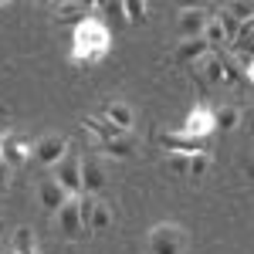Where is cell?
I'll return each mask as SVG.
<instances>
[{"label": "cell", "instance_id": "obj_1", "mask_svg": "<svg viewBox=\"0 0 254 254\" xmlns=\"http://www.w3.org/2000/svg\"><path fill=\"white\" fill-rule=\"evenodd\" d=\"M109 48V27L105 20L98 17H85L75 27V38H71V58L75 64H95Z\"/></svg>", "mask_w": 254, "mask_h": 254}, {"label": "cell", "instance_id": "obj_2", "mask_svg": "<svg viewBox=\"0 0 254 254\" xmlns=\"http://www.w3.org/2000/svg\"><path fill=\"white\" fill-rule=\"evenodd\" d=\"M51 180L61 183L68 196H85V187H81V156L75 149H68V156L61 159L58 166H51Z\"/></svg>", "mask_w": 254, "mask_h": 254}, {"label": "cell", "instance_id": "obj_3", "mask_svg": "<svg viewBox=\"0 0 254 254\" xmlns=\"http://www.w3.org/2000/svg\"><path fill=\"white\" fill-rule=\"evenodd\" d=\"M159 146L166 149V153H187V156H193V153H210V139H196V136H187V132H159Z\"/></svg>", "mask_w": 254, "mask_h": 254}, {"label": "cell", "instance_id": "obj_4", "mask_svg": "<svg viewBox=\"0 0 254 254\" xmlns=\"http://www.w3.org/2000/svg\"><path fill=\"white\" fill-rule=\"evenodd\" d=\"M68 149H71V142L64 136H44L34 142V149H31V156L38 159L41 166H58L61 159L68 156Z\"/></svg>", "mask_w": 254, "mask_h": 254}, {"label": "cell", "instance_id": "obj_5", "mask_svg": "<svg viewBox=\"0 0 254 254\" xmlns=\"http://www.w3.org/2000/svg\"><path fill=\"white\" fill-rule=\"evenodd\" d=\"M183 251V231L173 224H159L149 234V254H180Z\"/></svg>", "mask_w": 254, "mask_h": 254}, {"label": "cell", "instance_id": "obj_6", "mask_svg": "<svg viewBox=\"0 0 254 254\" xmlns=\"http://www.w3.org/2000/svg\"><path fill=\"white\" fill-rule=\"evenodd\" d=\"M81 203V220H85V231H105L109 224H112V210L102 203V200H95V196H78Z\"/></svg>", "mask_w": 254, "mask_h": 254}, {"label": "cell", "instance_id": "obj_7", "mask_svg": "<svg viewBox=\"0 0 254 254\" xmlns=\"http://www.w3.org/2000/svg\"><path fill=\"white\" fill-rule=\"evenodd\" d=\"M180 132H187V136H196V139H210V136L217 132V126H214V109H207V105L193 109V112L187 116V122L180 126Z\"/></svg>", "mask_w": 254, "mask_h": 254}, {"label": "cell", "instance_id": "obj_8", "mask_svg": "<svg viewBox=\"0 0 254 254\" xmlns=\"http://www.w3.org/2000/svg\"><path fill=\"white\" fill-rule=\"evenodd\" d=\"M58 231L68 241H78V234L85 231V220H81V203H78V196H71L64 207L58 210Z\"/></svg>", "mask_w": 254, "mask_h": 254}, {"label": "cell", "instance_id": "obj_9", "mask_svg": "<svg viewBox=\"0 0 254 254\" xmlns=\"http://www.w3.org/2000/svg\"><path fill=\"white\" fill-rule=\"evenodd\" d=\"M31 149H34V146H27V139L17 136V132L0 136V156H3L7 166H24L27 156H31Z\"/></svg>", "mask_w": 254, "mask_h": 254}, {"label": "cell", "instance_id": "obj_10", "mask_svg": "<svg viewBox=\"0 0 254 254\" xmlns=\"http://www.w3.org/2000/svg\"><path fill=\"white\" fill-rule=\"evenodd\" d=\"M207 10L203 7H187V10H180V34L183 41L187 38H203V27H207Z\"/></svg>", "mask_w": 254, "mask_h": 254}, {"label": "cell", "instance_id": "obj_11", "mask_svg": "<svg viewBox=\"0 0 254 254\" xmlns=\"http://www.w3.org/2000/svg\"><path fill=\"white\" fill-rule=\"evenodd\" d=\"M38 200H41V207H44V210H55V214H58L71 196L64 193V187H61V183H55V180H41V183H38Z\"/></svg>", "mask_w": 254, "mask_h": 254}, {"label": "cell", "instance_id": "obj_12", "mask_svg": "<svg viewBox=\"0 0 254 254\" xmlns=\"http://www.w3.org/2000/svg\"><path fill=\"white\" fill-rule=\"evenodd\" d=\"M81 126H85V129H88V132L98 139V146H102V142H112V139H122V136H126V132H122L119 126H112L105 116H92V119H85Z\"/></svg>", "mask_w": 254, "mask_h": 254}, {"label": "cell", "instance_id": "obj_13", "mask_svg": "<svg viewBox=\"0 0 254 254\" xmlns=\"http://www.w3.org/2000/svg\"><path fill=\"white\" fill-rule=\"evenodd\" d=\"M81 187L88 196H95L105 187V170L98 166V159H81Z\"/></svg>", "mask_w": 254, "mask_h": 254}, {"label": "cell", "instance_id": "obj_14", "mask_svg": "<svg viewBox=\"0 0 254 254\" xmlns=\"http://www.w3.org/2000/svg\"><path fill=\"white\" fill-rule=\"evenodd\" d=\"M193 68H196V78H203L207 85H224V68H220V58H217L214 51L203 55Z\"/></svg>", "mask_w": 254, "mask_h": 254}, {"label": "cell", "instance_id": "obj_15", "mask_svg": "<svg viewBox=\"0 0 254 254\" xmlns=\"http://www.w3.org/2000/svg\"><path fill=\"white\" fill-rule=\"evenodd\" d=\"M203 55H210V48H207V41L203 38H187L176 44V61H200Z\"/></svg>", "mask_w": 254, "mask_h": 254}, {"label": "cell", "instance_id": "obj_16", "mask_svg": "<svg viewBox=\"0 0 254 254\" xmlns=\"http://www.w3.org/2000/svg\"><path fill=\"white\" fill-rule=\"evenodd\" d=\"M102 116L109 119V122H112V126H119V129H122V132H129V129H132V109H129V105H126V102H109V105H105V112H102Z\"/></svg>", "mask_w": 254, "mask_h": 254}, {"label": "cell", "instance_id": "obj_17", "mask_svg": "<svg viewBox=\"0 0 254 254\" xmlns=\"http://www.w3.org/2000/svg\"><path fill=\"white\" fill-rule=\"evenodd\" d=\"M217 58H220V68H224V85H237V81L244 78V68L237 64V58L224 48V51H214Z\"/></svg>", "mask_w": 254, "mask_h": 254}, {"label": "cell", "instance_id": "obj_18", "mask_svg": "<svg viewBox=\"0 0 254 254\" xmlns=\"http://www.w3.org/2000/svg\"><path fill=\"white\" fill-rule=\"evenodd\" d=\"M203 41H207L210 51H224V48H227V34H224V27H220V20H217V17L207 20V27H203Z\"/></svg>", "mask_w": 254, "mask_h": 254}, {"label": "cell", "instance_id": "obj_19", "mask_svg": "<svg viewBox=\"0 0 254 254\" xmlns=\"http://www.w3.org/2000/svg\"><path fill=\"white\" fill-rule=\"evenodd\" d=\"M95 10L109 20V24H129V20H126V3H119V0H102Z\"/></svg>", "mask_w": 254, "mask_h": 254}, {"label": "cell", "instance_id": "obj_20", "mask_svg": "<svg viewBox=\"0 0 254 254\" xmlns=\"http://www.w3.org/2000/svg\"><path fill=\"white\" fill-rule=\"evenodd\" d=\"M14 254H38L34 231H31V227H17V231H14Z\"/></svg>", "mask_w": 254, "mask_h": 254}, {"label": "cell", "instance_id": "obj_21", "mask_svg": "<svg viewBox=\"0 0 254 254\" xmlns=\"http://www.w3.org/2000/svg\"><path fill=\"white\" fill-rule=\"evenodd\" d=\"M237 122H241V112H237L234 105H220V109H214V126L217 129H237Z\"/></svg>", "mask_w": 254, "mask_h": 254}, {"label": "cell", "instance_id": "obj_22", "mask_svg": "<svg viewBox=\"0 0 254 254\" xmlns=\"http://www.w3.org/2000/svg\"><path fill=\"white\" fill-rule=\"evenodd\" d=\"M132 139L129 136H122V139H112V142H102V153H109V156H116V159H122V156H132Z\"/></svg>", "mask_w": 254, "mask_h": 254}, {"label": "cell", "instance_id": "obj_23", "mask_svg": "<svg viewBox=\"0 0 254 254\" xmlns=\"http://www.w3.org/2000/svg\"><path fill=\"white\" fill-rule=\"evenodd\" d=\"M217 20H220V27H224V34H227V48H231L237 41V34H241V20H237L234 14H227V10H220Z\"/></svg>", "mask_w": 254, "mask_h": 254}, {"label": "cell", "instance_id": "obj_24", "mask_svg": "<svg viewBox=\"0 0 254 254\" xmlns=\"http://www.w3.org/2000/svg\"><path fill=\"white\" fill-rule=\"evenodd\" d=\"M166 163L176 176H190V156L187 153H166Z\"/></svg>", "mask_w": 254, "mask_h": 254}, {"label": "cell", "instance_id": "obj_25", "mask_svg": "<svg viewBox=\"0 0 254 254\" xmlns=\"http://www.w3.org/2000/svg\"><path fill=\"white\" fill-rule=\"evenodd\" d=\"M227 14H234L241 24H254V3H227Z\"/></svg>", "mask_w": 254, "mask_h": 254}, {"label": "cell", "instance_id": "obj_26", "mask_svg": "<svg viewBox=\"0 0 254 254\" xmlns=\"http://www.w3.org/2000/svg\"><path fill=\"white\" fill-rule=\"evenodd\" d=\"M126 20L129 24H142L146 20V3L142 0H126Z\"/></svg>", "mask_w": 254, "mask_h": 254}, {"label": "cell", "instance_id": "obj_27", "mask_svg": "<svg viewBox=\"0 0 254 254\" xmlns=\"http://www.w3.org/2000/svg\"><path fill=\"white\" fill-rule=\"evenodd\" d=\"M207 170H210V153H193V156H190V176H203L207 173Z\"/></svg>", "mask_w": 254, "mask_h": 254}, {"label": "cell", "instance_id": "obj_28", "mask_svg": "<svg viewBox=\"0 0 254 254\" xmlns=\"http://www.w3.org/2000/svg\"><path fill=\"white\" fill-rule=\"evenodd\" d=\"M7 183H10V166L0 163V190H7Z\"/></svg>", "mask_w": 254, "mask_h": 254}, {"label": "cell", "instance_id": "obj_29", "mask_svg": "<svg viewBox=\"0 0 254 254\" xmlns=\"http://www.w3.org/2000/svg\"><path fill=\"white\" fill-rule=\"evenodd\" d=\"M244 75H248V81H251V85H254V61H251V64H248V68H244Z\"/></svg>", "mask_w": 254, "mask_h": 254}, {"label": "cell", "instance_id": "obj_30", "mask_svg": "<svg viewBox=\"0 0 254 254\" xmlns=\"http://www.w3.org/2000/svg\"><path fill=\"white\" fill-rule=\"evenodd\" d=\"M251 170H254V153H251Z\"/></svg>", "mask_w": 254, "mask_h": 254}, {"label": "cell", "instance_id": "obj_31", "mask_svg": "<svg viewBox=\"0 0 254 254\" xmlns=\"http://www.w3.org/2000/svg\"><path fill=\"white\" fill-rule=\"evenodd\" d=\"M0 163H3V156H0Z\"/></svg>", "mask_w": 254, "mask_h": 254}]
</instances>
